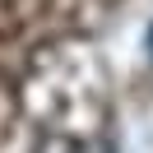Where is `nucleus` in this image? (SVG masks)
<instances>
[{
    "mask_svg": "<svg viewBox=\"0 0 153 153\" xmlns=\"http://www.w3.org/2000/svg\"><path fill=\"white\" fill-rule=\"evenodd\" d=\"M149 56H153V28H149Z\"/></svg>",
    "mask_w": 153,
    "mask_h": 153,
    "instance_id": "nucleus-1",
    "label": "nucleus"
}]
</instances>
